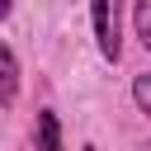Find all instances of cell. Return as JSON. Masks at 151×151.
Masks as SVG:
<instances>
[{
	"label": "cell",
	"mask_w": 151,
	"mask_h": 151,
	"mask_svg": "<svg viewBox=\"0 0 151 151\" xmlns=\"http://www.w3.org/2000/svg\"><path fill=\"white\" fill-rule=\"evenodd\" d=\"M90 28L94 47L109 66L123 61V0H90Z\"/></svg>",
	"instance_id": "obj_1"
},
{
	"label": "cell",
	"mask_w": 151,
	"mask_h": 151,
	"mask_svg": "<svg viewBox=\"0 0 151 151\" xmlns=\"http://www.w3.org/2000/svg\"><path fill=\"white\" fill-rule=\"evenodd\" d=\"M19 85H24V71H19V57L9 42H0V113L19 104Z\"/></svg>",
	"instance_id": "obj_2"
},
{
	"label": "cell",
	"mask_w": 151,
	"mask_h": 151,
	"mask_svg": "<svg viewBox=\"0 0 151 151\" xmlns=\"http://www.w3.org/2000/svg\"><path fill=\"white\" fill-rule=\"evenodd\" d=\"M33 146H38V151H66L57 109H38V118H33Z\"/></svg>",
	"instance_id": "obj_3"
},
{
	"label": "cell",
	"mask_w": 151,
	"mask_h": 151,
	"mask_svg": "<svg viewBox=\"0 0 151 151\" xmlns=\"http://www.w3.org/2000/svg\"><path fill=\"white\" fill-rule=\"evenodd\" d=\"M132 33L142 47H151V0H132Z\"/></svg>",
	"instance_id": "obj_4"
},
{
	"label": "cell",
	"mask_w": 151,
	"mask_h": 151,
	"mask_svg": "<svg viewBox=\"0 0 151 151\" xmlns=\"http://www.w3.org/2000/svg\"><path fill=\"white\" fill-rule=\"evenodd\" d=\"M132 104H137V113L151 118V71H137L132 76Z\"/></svg>",
	"instance_id": "obj_5"
},
{
	"label": "cell",
	"mask_w": 151,
	"mask_h": 151,
	"mask_svg": "<svg viewBox=\"0 0 151 151\" xmlns=\"http://www.w3.org/2000/svg\"><path fill=\"white\" fill-rule=\"evenodd\" d=\"M9 14H14V0H0V24H5Z\"/></svg>",
	"instance_id": "obj_6"
},
{
	"label": "cell",
	"mask_w": 151,
	"mask_h": 151,
	"mask_svg": "<svg viewBox=\"0 0 151 151\" xmlns=\"http://www.w3.org/2000/svg\"><path fill=\"white\" fill-rule=\"evenodd\" d=\"M80 151H99V146H94V142H85V146H80Z\"/></svg>",
	"instance_id": "obj_7"
}]
</instances>
